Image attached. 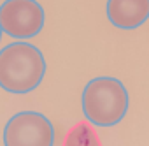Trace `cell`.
<instances>
[{
  "mask_svg": "<svg viewBox=\"0 0 149 146\" xmlns=\"http://www.w3.org/2000/svg\"><path fill=\"white\" fill-rule=\"evenodd\" d=\"M46 60L30 42H11L0 49V88L23 95L33 92L44 79Z\"/></svg>",
  "mask_w": 149,
  "mask_h": 146,
  "instance_id": "6da1fadb",
  "label": "cell"
},
{
  "mask_svg": "<svg viewBox=\"0 0 149 146\" xmlns=\"http://www.w3.org/2000/svg\"><path fill=\"white\" fill-rule=\"evenodd\" d=\"M63 146H102L97 132L88 123H77L67 134Z\"/></svg>",
  "mask_w": 149,
  "mask_h": 146,
  "instance_id": "8992f818",
  "label": "cell"
},
{
  "mask_svg": "<svg viewBox=\"0 0 149 146\" xmlns=\"http://www.w3.org/2000/svg\"><path fill=\"white\" fill-rule=\"evenodd\" d=\"M128 92L116 78L90 79L83 90L81 106L86 120L97 127H114L128 113Z\"/></svg>",
  "mask_w": 149,
  "mask_h": 146,
  "instance_id": "7a4b0ae2",
  "label": "cell"
},
{
  "mask_svg": "<svg viewBox=\"0 0 149 146\" xmlns=\"http://www.w3.org/2000/svg\"><path fill=\"white\" fill-rule=\"evenodd\" d=\"M2 34H4V32H2V28H0V41H2Z\"/></svg>",
  "mask_w": 149,
  "mask_h": 146,
  "instance_id": "52a82bcc",
  "label": "cell"
},
{
  "mask_svg": "<svg viewBox=\"0 0 149 146\" xmlns=\"http://www.w3.org/2000/svg\"><path fill=\"white\" fill-rule=\"evenodd\" d=\"M109 21L121 30H135L149 20V0H107Z\"/></svg>",
  "mask_w": 149,
  "mask_h": 146,
  "instance_id": "5b68a950",
  "label": "cell"
},
{
  "mask_svg": "<svg viewBox=\"0 0 149 146\" xmlns=\"http://www.w3.org/2000/svg\"><path fill=\"white\" fill-rule=\"evenodd\" d=\"M4 146H54V127L42 113H16L4 127Z\"/></svg>",
  "mask_w": 149,
  "mask_h": 146,
  "instance_id": "3957f363",
  "label": "cell"
},
{
  "mask_svg": "<svg viewBox=\"0 0 149 146\" xmlns=\"http://www.w3.org/2000/svg\"><path fill=\"white\" fill-rule=\"evenodd\" d=\"M46 14L37 0H6L0 6V28L14 39H32L44 28Z\"/></svg>",
  "mask_w": 149,
  "mask_h": 146,
  "instance_id": "277c9868",
  "label": "cell"
}]
</instances>
